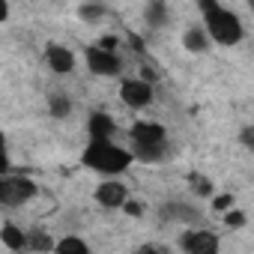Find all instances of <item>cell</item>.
Wrapping results in <instances>:
<instances>
[{"mask_svg":"<svg viewBox=\"0 0 254 254\" xmlns=\"http://www.w3.org/2000/svg\"><path fill=\"white\" fill-rule=\"evenodd\" d=\"M81 162L96 171V174H105V177H120L126 174L135 159H132V150H126L120 144H114V138H102V141H90L81 153Z\"/></svg>","mask_w":254,"mask_h":254,"instance_id":"obj_1","label":"cell"},{"mask_svg":"<svg viewBox=\"0 0 254 254\" xmlns=\"http://www.w3.org/2000/svg\"><path fill=\"white\" fill-rule=\"evenodd\" d=\"M197 6H200V15H203V21H206L203 30L209 33V42L227 45V48L242 42L245 27H242V21H239L236 12L224 9L218 0H197Z\"/></svg>","mask_w":254,"mask_h":254,"instance_id":"obj_2","label":"cell"},{"mask_svg":"<svg viewBox=\"0 0 254 254\" xmlns=\"http://www.w3.org/2000/svg\"><path fill=\"white\" fill-rule=\"evenodd\" d=\"M36 197V183L21 174H0V206H24Z\"/></svg>","mask_w":254,"mask_h":254,"instance_id":"obj_3","label":"cell"},{"mask_svg":"<svg viewBox=\"0 0 254 254\" xmlns=\"http://www.w3.org/2000/svg\"><path fill=\"white\" fill-rule=\"evenodd\" d=\"M153 99H156V90L144 78H126L120 84V102L126 108H132V111H141V108L153 105Z\"/></svg>","mask_w":254,"mask_h":254,"instance_id":"obj_4","label":"cell"},{"mask_svg":"<svg viewBox=\"0 0 254 254\" xmlns=\"http://www.w3.org/2000/svg\"><path fill=\"white\" fill-rule=\"evenodd\" d=\"M87 69L99 78H117L123 72V60L117 51H108V48H99V45H90L87 48Z\"/></svg>","mask_w":254,"mask_h":254,"instance_id":"obj_5","label":"cell"},{"mask_svg":"<svg viewBox=\"0 0 254 254\" xmlns=\"http://www.w3.org/2000/svg\"><path fill=\"white\" fill-rule=\"evenodd\" d=\"M45 66L54 72V75H72L78 60H75V51L60 45V42H48L45 45Z\"/></svg>","mask_w":254,"mask_h":254,"instance_id":"obj_6","label":"cell"},{"mask_svg":"<svg viewBox=\"0 0 254 254\" xmlns=\"http://www.w3.org/2000/svg\"><path fill=\"white\" fill-rule=\"evenodd\" d=\"M218 245H221L218 236L209 233V230H189V233H183V239H180V248L189 251V254H215Z\"/></svg>","mask_w":254,"mask_h":254,"instance_id":"obj_7","label":"cell"},{"mask_svg":"<svg viewBox=\"0 0 254 254\" xmlns=\"http://www.w3.org/2000/svg\"><path fill=\"white\" fill-rule=\"evenodd\" d=\"M129 138H132V144H165L168 129L156 120H135L129 129Z\"/></svg>","mask_w":254,"mask_h":254,"instance_id":"obj_8","label":"cell"},{"mask_svg":"<svg viewBox=\"0 0 254 254\" xmlns=\"http://www.w3.org/2000/svg\"><path fill=\"white\" fill-rule=\"evenodd\" d=\"M117 135V120L108 111H93L87 117V138L90 141H102V138H114Z\"/></svg>","mask_w":254,"mask_h":254,"instance_id":"obj_9","label":"cell"},{"mask_svg":"<svg viewBox=\"0 0 254 254\" xmlns=\"http://www.w3.org/2000/svg\"><path fill=\"white\" fill-rule=\"evenodd\" d=\"M93 197H96V203L105 206V209H120L123 200L129 197V191H126L123 183H111V180H108V183H99V186H96Z\"/></svg>","mask_w":254,"mask_h":254,"instance_id":"obj_10","label":"cell"},{"mask_svg":"<svg viewBox=\"0 0 254 254\" xmlns=\"http://www.w3.org/2000/svg\"><path fill=\"white\" fill-rule=\"evenodd\" d=\"M183 48L191 51V54H203V51L209 48V33H206L203 27H189V30L183 33Z\"/></svg>","mask_w":254,"mask_h":254,"instance_id":"obj_11","label":"cell"},{"mask_svg":"<svg viewBox=\"0 0 254 254\" xmlns=\"http://www.w3.org/2000/svg\"><path fill=\"white\" fill-rule=\"evenodd\" d=\"M165 156V144H132V159L144 165H156Z\"/></svg>","mask_w":254,"mask_h":254,"instance_id":"obj_12","label":"cell"},{"mask_svg":"<svg viewBox=\"0 0 254 254\" xmlns=\"http://www.w3.org/2000/svg\"><path fill=\"white\" fill-rule=\"evenodd\" d=\"M0 242H3L9 251H21L27 245V233L18 224H3V230H0Z\"/></svg>","mask_w":254,"mask_h":254,"instance_id":"obj_13","label":"cell"},{"mask_svg":"<svg viewBox=\"0 0 254 254\" xmlns=\"http://www.w3.org/2000/svg\"><path fill=\"white\" fill-rule=\"evenodd\" d=\"M48 114H51L54 120L69 117V114H72V99H69L66 93H51V96H48Z\"/></svg>","mask_w":254,"mask_h":254,"instance_id":"obj_14","label":"cell"},{"mask_svg":"<svg viewBox=\"0 0 254 254\" xmlns=\"http://www.w3.org/2000/svg\"><path fill=\"white\" fill-rule=\"evenodd\" d=\"M54 251H75V254H87V251H90V245H87L84 239H78V236H63V239H57V242H54Z\"/></svg>","mask_w":254,"mask_h":254,"instance_id":"obj_15","label":"cell"},{"mask_svg":"<svg viewBox=\"0 0 254 254\" xmlns=\"http://www.w3.org/2000/svg\"><path fill=\"white\" fill-rule=\"evenodd\" d=\"M224 221H227V227H233V230H239V227H245V224H248V215H245L242 209H236V206H230V209L224 212Z\"/></svg>","mask_w":254,"mask_h":254,"instance_id":"obj_16","label":"cell"},{"mask_svg":"<svg viewBox=\"0 0 254 254\" xmlns=\"http://www.w3.org/2000/svg\"><path fill=\"white\" fill-rule=\"evenodd\" d=\"M120 209H123L126 215H135V218H141V215H144V203H141V200H132V197H126Z\"/></svg>","mask_w":254,"mask_h":254,"instance_id":"obj_17","label":"cell"},{"mask_svg":"<svg viewBox=\"0 0 254 254\" xmlns=\"http://www.w3.org/2000/svg\"><path fill=\"white\" fill-rule=\"evenodd\" d=\"M230 206H236V197H233V194H218V197H212V209H215V212H227Z\"/></svg>","mask_w":254,"mask_h":254,"instance_id":"obj_18","label":"cell"},{"mask_svg":"<svg viewBox=\"0 0 254 254\" xmlns=\"http://www.w3.org/2000/svg\"><path fill=\"white\" fill-rule=\"evenodd\" d=\"M24 248H36V251H54V242L36 233V236H30V239H27V245H24Z\"/></svg>","mask_w":254,"mask_h":254,"instance_id":"obj_19","label":"cell"},{"mask_svg":"<svg viewBox=\"0 0 254 254\" xmlns=\"http://www.w3.org/2000/svg\"><path fill=\"white\" fill-rule=\"evenodd\" d=\"M102 15H105V9H102V6H96V3L81 6V18H84V21H99Z\"/></svg>","mask_w":254,"mask_h":254,"instance_id":"obj_20","label":"cell"},{"mask_svg":"<svg viewBox=\"0 0 254 254\" xmlns=\"http://www.w3.org/2000/svg\"><path fill=\"white\" fill-rule=\"evenodd\" d=\"M147 21H150V24H162V21H165V6H162V3H153Z\"/></svg>","mask_w":254,"mask_h":254,"instance_id":"obj_21","label":"cell"},{"mask_svg":"<svg viewBox=\"0 0 254 254\" xmlns=\"http://www.w3.org/2000/svg\"><path fill=\"white\" fill-rule=\"evenodd\" d=\"M194 191L209 197V194H212V183H209V180H203V177H194Z\"/></svg>","mask_w":254,"mask_h":254,"instance_id":"obj_22","label":"cell"},{"mask_svg":"<svg viewBox=\"0 0 254 254\" xmlns=\"http://www.w3.org/2000/svg\"><path fill=\"white\" fill-rule=\"evenodd\" d=\"M99 48H108V51H117V36H102V39H99Z\"/></svg>","mask_w":254,"mask_h":254,"instance_id":"obj_23","label":"cell"},{"mask_svg":"<svg viewBox=\"0 0 254 254\" xmlns=\"http://www.w3.org/2000/svg\"><path fill=\"white\" fill-rule=\"evenodd\" d=\"M12 165H9V153H0V174H9Z\"/></svg>","mask_w":254,"mask_h":254,"instance_id":"obj_24","label":"cell"},{"mask_svg":"<svg viewBox=\"0 0 254 254\" xmlns=\"http://www.w3.org/2000/svg\"><path fill=\"white\" fill-rule=\"evenodd\" d=\"M9 21V0H0V24Z\"/></svg>","mask_w":254,"mask_h":254,"instance_id":"obj_25","label":"cell"},{"mask_svg":"<svg viewBox=\"0 0 254 254\" xmlns=\"http://www.w3.org/2000/svg\"><path fill=\"white\" fill-rule=\"evenodd\" d=\"M0 153H6V135L0 132Z\"/></svg>","mask_w":254,"mask_h":254,"instance_id":"obj_26","label":"cell"}]
</instances>
